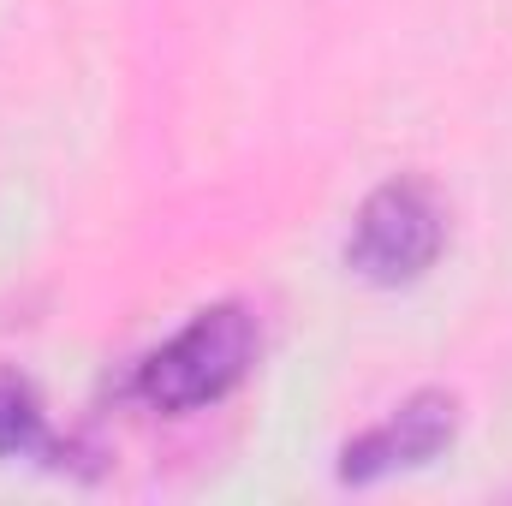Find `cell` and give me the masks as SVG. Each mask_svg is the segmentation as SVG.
<instances>
[{"label":"cell","mask_w":512,"mask_h":506,"mask_svg":"<svg viewBox=\"0 0 512 506\" xmlns=\"http://www.w3.org/2000/svg\"><path fill=\"white\" fill-rule=\"evenodd\" d=\"M48 453V417L24 381L0 376V459H36Z\"/></svg>","instance_id":"obj_4"},{"label":"cell","mask_w":512,"mask_h":506,"mask_svg":"<svg viewBox=\"0 0 512 506\" xmlns=\"http://www.w3.org/2000/svg\"><path fill=\"white\" fill-rule=\"evenodd\" d=\"M453 429H459L453 393H411L393 417H382L376 429H364L358 441H346V453H340V483L370 489V483H382L393 471H417V465H429V459L453 441Z\"/></svg>","instance_id":"obj_3"},{"label":"cell","mask_w":512,"mask_h":506,"mask_svg":"<svg viewBox=\"0 0 512 506\" xmlns=\"http://www.w3.org/2000/svg\"><path fill=\"white\" fill-rule=\"evenodd\" d=\"M447 239V209L423 179H387L364 197L352 239H346V262L358 280L370 286H405L417 280Z\"/></svg>","instance_id":"obj_2"},{"label":"cell","mask_w":512,"mask_h":506,"mask_svg":"<svg viewBox=\"0 0 512 506\" xmlns=\"http://www.w3.org/2000/svg\"><path fill=\"white\" fill-rule=\"evenodd\" d=\"M251 358H256L251 310L215 304V310L191 316L161 352H149V358L137 364V393H143L155 411L185 417V411H203V405L227 399V393L245 381Z\"/></svg>","instance_id":"obj_1"}]
</instances>
